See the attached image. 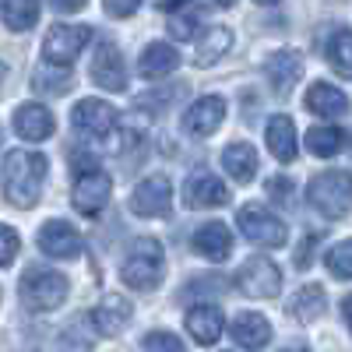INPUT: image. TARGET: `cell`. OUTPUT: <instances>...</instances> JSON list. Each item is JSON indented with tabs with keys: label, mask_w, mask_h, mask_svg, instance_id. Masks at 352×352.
<instances>
[{
	"label": "cell",
	"mask_w": 352,
	"mask_h": 352,
	"mask_svg": "<svg viewBox=\"0 0 352 352\" xmlns=\"http://www.w3.org/2000/svg\"><path fill=\"white\" fill-rule=\"evenodd\" d=\"M46 155L39 152H8L4 169H0V184H4V194L14 208H32V204L43 197V184H46Z\"/></svg>",
	"instance_id": "1"
},
{
	"label": "cell",
	"mask_w": 352,
	"mask_h": 352,
	"mask_svg": "<svg viewBox=\"0 0 352 352\" xmlns=\"http://www.w3.org/2000/svg\"><path fill=\"white\" fill-rule=\"evenodd\" d=\"M162 272H166V254H162V243L152 236L134 240L131 254L120 264V278L138 292H152L162 282Z\"/></svg>",
	"instance_id": "2"
},
{
	"label": "cell",
	"mask_w": 352,
	"mask_h": 352,
	"mask_svg": "<svg viewBox=\"0 0 352 352\" xmlns=\"http://www.w3.org/2000/svg\"><path fill=\"white\" fill-rule=\"evenodd\" d=\"M307 197L314 204V212H320L324 219H345L352 212V173L349 169H328L310 180Z\"/></svg>",
	"instance_id": "3"
},
{
	"label": "cell",
	"mask_w": 352,
	"mask_h": 352,
	"mask_svg": "<svg viewBox=\"0 0 352 352\" xmlns=\"http://www.w3.org/2000/svg\"><path fill=\"white\" fill-rule=\"evenodd\" d=\"M67 278L60 272H50V268H28L21 275V285H18V296L25 303V310L32 314H50L56 310L64 300H67Z\"/></svg>",
	"instance_id": "4"
},
{
	"label": "cell",
	"mask_w": 352,
	"mask_h": 352,
	"mask_svg": "<svg viewBox=\"0 0 352 352\" xmlns=\"http://www.w3.org/2000/svg\"><path fill=\"white\" fill-rule=\"evenodd\" d=\"M88 39H92V28H88V25H53L46 32V39H43L46 64L67 71L78 60V53L88 46Z\"/></svg>",
	"instance_id": "5"
},
{
	"label": "cell",
	"mask_w": 352,
	"mask_h": 352,
	"mask_svg": "<svg viewBox=\"0 0 352 352\" xmlns=\"http://www.w3.org/2000/svg\"><path fill=\"white\" fill-rule=\"evenodd\" d=\"M113 194V180L109 173H102L99 166H81L74 176V190H71V204L81 215H99Z\"/></svg>",
	"instance_id": "6"
},
{
	"label": "cell",
	"mask_w": 352,
	"mask_h": 352,
	"mask_svg": "<svg viewBox=\"0 0 352 352\" xmlns=\"http://www.w3.org/2000/svg\"><path fill=\"white\" fill-rule=\"evenodd\" d=\"M236 222H240V232L250 243H257V247H282L285 236H289L285 222L278 215H272L264 204H243Z\"/></svg>",
	"instance_id": "7"
},
{
	"label": "cell",
	"mask_w": 352,
	"mask_h": 352,
	"mask_svg": "<svg viewBox=\"0 0 352 352\" xmlns=\"http://www.w3.org/2000/svg\"><path fill=\"white\" fill-rule=\"evenodd\" d=\"M236 285L250 300H272V296H278V289H282V272H278V264L272 257L257 254L236 272Z\"/></svg>",
	"instance_id": "8"
},
{
	"label": "cell",
	"mask_w": 352,
	"mask_h": 352,
	"mask_svg": "<svg viewBox=\"0 0 352 352\" xmlns=\"http://www.w3.org/2000/svg\"><path fill=\"white\" fill-rule=\"evenodd\" d=\"M71 124L81 138H92V141H102L116 131V109L102 99H81L71 113Z\"/></svg>",
	"instance_id": "9"
},
{
	"label": "cell",
	"mask_w": 352,
	"mask_h": 352,
	"mask_svg": "<svg viewBox=\"0 0 352 352\" xmlns=\"http://www.w3.org/2000/svg\"><path fill=\"white\" fill-rule=\"evenodd\" d=\"M169 204H173V187L162 173L141 180L131 194V212L134 215H144V219H159V215H169Z\"/></svg>",
	"instance_id": "10"
},
{
	"label": "cell",
	"mask_w": 352,
	"mask_h": 352,
	"mask_svg": "<svg viewBox=\"0 0 352 352\" xmlns=\"http://www.w3.org/2000/svg\"><path fill=\"white\" fill-rule=\"evenodd\" d=\"M184 201H187V208H222V204H229V190L212 169L201 166L187 176Z\"/></svg>",
	"instance_id": "11"
},
{
	"label": "cell",
	"mask_w": 352,
	"mask_h": 352,
	"mask_svg": "<svg viewBox=\"0 0 352 352\" xmlns=\"http://www.w3.org/2000/svg\"><path fill=\"white\" fill-rule=\"evenodd\" d=\"M36 240H39V250H43L46 257H56V261H71V257H78V254L85 250L78 229L67 226V222H60V219H50V222L39 229Z\"/></svg>",
	"instance_id": "12"
},
{
	"label": "cell",
	"mask_w": 352,
	"mask_h": 352,
	"mask_svg": "<svg viewBox=\"0 0 352 352\" xmlns=\"http://www.w3.org/2000/svg\"><path fill=\"white\" fill-rule=\"evenodd\" d=\"M92 81L106 92H124L127 88V67H124V56L113 43H99L96 56H92Z\"/></svg>",
	"instance_id": "13"
},
{
	"label": "cell",
	"mask_w": 352,
	"mask_h": 352,
	"mask_svg": "<svg viewBox=\"0 0 352 352\" xmlns=\"http://www.w3.org/2000/svg\"><path fill=\"white\" fill-rule=\"evenodd\" d=\"M226 120V99L222 96H204L184 113V131L190 138H208Z\"/></svg>",
	"instance_id": "14"
},
{
	"label": "cell",
	"mask_w": 352,
	"mask_h": 352,
	"mask_svg": "<svg viewBox=\"0 0 352 352\" xmlns=\"http://www.w3.org/2000/svg\"><path fill=\"white\" fill-rule=\"evenodd\" d=\"M127 324H131V303L120 296V292H109V296H102V303L92 310V328H96L102 338L120 335Z\"/></svg>",
	"instance_id": "15"
},
{
	"label": "cell",
	"mask_w": 352,
	"mask_h": 352,
	"mask_svg": "<svg viewBox=\"0 0 352 352\" xmlns=\"http://www.w3.org/2000/svg\"><path fill=\"white\" fill-rule=\"evenodd\" d=\"M53 113L46 109V106H39V102H21L18 109H14V131H18V138H25V141H46L50 134H53Z\"/></svg>",
	"instance_id": "16"
},
{
	"label": "cell",
	"mask_w": 352,
	"mask_h": 352,
	"mask_svg": "<svg viewBox=\"0 0 352 352\" xmlns=\"http://www.w3.org/2000/svg\"><path fill=\"white\" fill-rule=\"evenodd\" d=\"M303 74V60H300V53H292V50H278L272 53V60H268V81H272V92L278 99H285L292 92V85L300 81Z\"/></svg>",
	"instance_id": "17"
},
{
	"label": "cell",
	"mask_w": 352,
	"mask_h": 352,
	"mask_svg": "<svg viewBox=\"0 0 352 352\" xmlns=\"http://www.w3.org/2000/svg\"><path fill=\"white\" fill-rule=\"evenodd\" d=\"M222 324H226V317H222V307L215 303H197L187 314V331L194 335L197 345H215L222 338Z\"/></svg>",
	"instance_id": "18"
},
{
	"label": "cell",
	"mask_w": 352,
	"mask_h": 352,
	"mask_svg": "<svg viewBox=\"0 0 352 352\" xmlns=\"http://www.w3.org/2000/svg\"><path fill=\"white\" fill-rule=\"evenodd\" d=\"M190 247H194L204 261H226L229 250H232V236H229V229H226L222 222H204V226L194 232Z\"/></svg>",
	"instance_id": "19"
},
{
	"label": "cell",
	"mask_w": 352,
	"mask_h": 352,
	"mask_svg": "<svg viewBox=\"0 0 352 352\" xmlns=\"http://www.w3.org/2000/svg\"><path fill=\"white\" fill-rule=\"evenodd\" d=\"M229 335H232V342L243 345V349H264L268 338H272V324L261 314H240V317H232Z\"/></svg>",
	"instance_id": "20"
},
{
	"label": "cell",
	"mask_w": 352,
	"mask_h": 352,
	"mask_svg": "<svg viewBox=\"0 0 352 352\" xmlns=\"http://www.w3.org/2000/svg\"><path fill=\"white\" fill-rule=\"evenodd\" d=\"M176 67H180V53H176L169 43H152L148 50L141 53V60H138L141 78H148V81H159V78L173 74Z\"/></svg>",
	"instance_id": "21"
},
{
	"label": "cell",
	"mask_w": 352,
	"mask_h": 352,
	"mask_svg": "<svg viewBox=\"0 0 352 352\" xmlns=\"http://www.w3.org/2000/svg\"><path fill=\"white\" fill-rule=\"evenodd\" d=\"M232 46V32L226 25H208L204 36L194 43V67H212L222 53H229Z\"/></svg>",
	"instance_id": "22"
},
{
	"label": "cell",
	"mask_w": 352,
	"mask_h": 352,
	"mask_svg": "<svg viewBox=\"0 0 352 352\" xmlns=\"http://www.w3.org/2000/svg\"><path fill=\"white\" fill-rule=\"evenodd\" d=\"M264 141H268V152L278 162H292V159H296V127H292L289 116H272L268 131H264Z\"/></svg>",
	"instance_id": "23"
},
{
	"label": "cell",
	"mask_w": 352,
	"mask_h": 352,
	"mask_svg": "<svg viewBox=\"0 0 352 352\" xmlns=\"http://www.w3.org/2000/svg\"><path fill=\"white\" fill-rule=\"evenodd\" d=\"M222 166H226V173L236 184H250L254 173H257V152L250 148L247 141H232L229 148L222 152Z\"/></svg>",
	"instance_id": "24"
},
{
	"label": "cell",
	"mask_w": 352,
	"mask_h": 352,
	"mask_svg": "<svg viewBox=\"0 0 352 352\" xmlns=\"http://www.w3.org/2000/svg\"><path fill=\"white\" fill-rule=\"evenodd\" d=\"M307 109L317 113V116H342V113H349V99H345V92H338L335 85L317 81V85H310V92H307Z\"/></svg>",
	"instance_id": "25"
},
{
	"label": "cell",
	"mask_w": 352,
	"mask_h": 352,
	"mask_svg": "<svg viewBox=\"0 0 352 352\" xmlns=\"http://www.w3.org/2000/svg\"><path fill=\"white\" fill-rule=\"evenodd\" d=\"M159 11L173 14V21H169V36L173 39H190L197 32V14L208 11V4H162Z\"/></svg>",
	"instance_id": "26"
},
{
	"label": "cell",
	"mask_w": 352,
	"mask_h": 352,
	"mask_svg": "<svg viewBox=\"0 0 352 352\" xmlns=\"http://www.w3.org/2000/svg\"><path fill=\"white\" fill-rule=\"evenodd\" d=\"M324 307H328V296H324V289L320 285H303L296 296H292V303H289V314L296 317V320H317L320 314H324Z\"/></svg>",
	"instance_id": "27"
},
{
	"label": "cell",
	"mask_w": 352,
	"mask_h": 352,
	"mask_svg": "<svg viewBox=\"0 0 352 352\" xmlns=\"http://www.w3.org/2000/svg\"><path fill=\"white\" fill-rule=\"evenodd\" d=\"M324 56L342 78H352V32L349 28H335L328 46H324Z\"/></svg>",
	"instance_id": "28"
},
{
	"label": "cell",
	"mask_w": 352,
	"mask_h": 352,
	"mask_svg": "<svg viewBox=\"0 0 352 352\" xmlns=\"http://www.w3.org/2000/svg\"><path fill=\"white\" fill-rule=\"evenodd\" d=\"M39 4H32V0H18V4H0V18H4V25L11 28V32H28L36 21H39Z\"/></svg>",
	"instance_id": "29"
},
{
	"label": "cell",
	"mask_w": 352,
	"mask_h": 352,
	"mask_svg": "<svg viewBox=\"0 0 352 352\" xmlns=\"http://www.w3.org/2000/svg\"><path fill=\"white\" fill-rule=\"evenodd\" d=\"M342 144H345V134L338 127H310L307 131V148L320 159H328V155H338L342 152Z\"/></svg>",
	"instance_id": "30"
},
{
	"label": "cell",
	"mask_w": 352,
	"mask_h": 352,
	"mask_svg": "<svg viewBox=\"0 0 352 352\" xmlns=\"http://www.w3.org/2000/svg\"><path fill=\"white\" fill-rule=\"evenodd\" d=\"M324 261H328V272H331L335 278H352V240L335 243Z\"/></svg>",
	"instance_id": "31"
},
{
	"label": "cell",
	"mask_w": 352,
	"mask_h": 352,
	"mask_svg": "<svg viewBox=\"0 0 352 352\" xmlns=\"http://www.w3.org/2000/svg\"><path fill=\"white\" fill-rule=\"evenodd\" d=\"M36 92H50V96H64L71 88V74L60 71V74H50V71H36Z\"/></svg>",
	"instance_id": "32"
},
{
	"label": "cell",
	"mask_w": 352,
	"mask_h": 352,
	"mask_svg": "<svg viewBox=\"0 0 352 352\" xmlns=\"http://www.w3.org/2000/svg\"><path fill=\"white\" fill-rule=\"evenodd\" d=\"M141 349L144 352H184V342L176 335H169V331H152L148 338H144Z\"/></svg>",
	"instance_id": "33"
},
{
	"label": "cell",
	"mask_w": 352,
	"mask_h": 352,
	"mask_svg": "<svg viewBox=\"0 0 352 352\" xmlns=\"http://www.w3.org/2000/svg\"><path fill=\"white\" fill-rule=\"evenodd\" d=\"M18 247H21V240H18V232H14L11 226H0V268H8V264L14 261Z\"/></svg>",
	"instance_id": "34"
},
{
	"label": "cell",
	"mask_w": 352,
	"mask_h": 352,
	"mask_svg": "<svg viewBox=\"0 0 352 352\" xmlns=\"http://www.w3.org/2000/svg\"><path fill=\"white\" fill-rule=\"evenodd\" d=\"M176 96H180V88H169V92H148V96H138V99H134V106H138V109H148V106L166 109V102H169V99H176ZM159 109H155V113H159Z\"/></svg>",
	"instance_id": "35"
},
{
	"label": "cell",
	"mask_w": 352,
	"mask_h": 352,
	"mask_svg": "<svg viewBox=\"0 0 352 352\" xmlns=\"http://www.w3.org/2000/svg\"><path fill=\"white\" fill-rule=\"evenodd\" d=\"M268 194L278 204H292V184L285 180V176H272V180H268Z\"/></svg>",
	"instance_id": "36"
},
{
	"label": "cell",
	"mask_w": 352,
	"mask_h": 352,
	"mask_svg": "<svg viewBox=\"0 0 352 352\" xmlns=\"http://www.w3.org/2000/svg\"><path fill=\"white\" fill-rule=\"evenodd\" d=\"M102 11L113 14V18H131L138 11V4H102Z\"/></svg>",
	"instance_id": "37"
},
{
	"label": "cell",
	"mask_w": 352,
	"mask_h": 352,
	"mask_svg": "<svg viewBox=\"0 0 352 352\" xmlns=\"http://www.w3.org/2000/svg\"><path fill=\"white\" fill-rule=\"evenodd\" d=\"M342 317H345V324L352 328V296H345V303H342Z\"/></svg>",
	"instance_id": "38"
},
{
	"label": "cell",
	"mask_w": 352,
	"mask_h": 352,
	"mask_svg": "<svg viewBox=\"0 0 352 352\" xmlns=\"http://www.w3.org/2000/svg\"><path fill=\"white\" fill-rule=\"evenodd\" d=\"M85 4H53V11H81Z\"/></svg>",
	"instance_id": "39"
},
{
	"label": "cell",
	"mask_w": 352,
	"mask_h": 352,
	"mask_svg": "<svg viewBox=\"0 0 352 352\" xmlns=\"http://www.w3.org/2000/svg\"><path fill=\"white\" fill-rule=\"evenodd\" d=\"M278 352H307L303 345H289V349H278Z\"/></svg>",
	"instance_id": "40"
},
{
	"label": "cell",
	"mask_w": 352,
	"mask_h": 352,
	"mask_svg": "<svg viewBox=\"0 0 352 352\" xmlns=\"http://www.w3.org/2000/svg\"><path fill=\"white\" fill-rule=\"evenodd\" d=\"M4 71H8V67H4V64H0V78H4Z\"/></svg>",
	"instance_id": "41"
}]
</instances>
